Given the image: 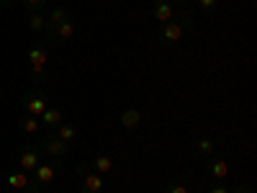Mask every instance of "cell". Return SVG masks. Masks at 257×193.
I'll return each instance as SVG.
<instances>
[{
  "label": "cell",
  "mask_w": 257,
  "mask_h": 193,
  "mask_svg": "<svg viewBox=\"0 0 257 193\" xmlns=\"http://www.w3.org/2000/svg\"><path fill=\"white\" fill-rule=\"evenodd\" d=\"M193 26V18H183V21H170V24H162L160 29V44L167 47V44H173V41H180V36L185 34V29Z\"/></svg>",
  "instance_id": "obj_1"
},
{
  "label": "cell",
  "mask_w": 257,
  "mask_h": 193,
  "mask_svg": "<svg viewBox=\"0 0 257 193\" xmlns=\"http://www.w3.org/2000/svg\"><path fill=\"white\" fill-rule=\"evenodd\" d=\"M47 109H49V106H47V95L41 93V90L26 93V114H29V116H36V119H39Z\"/></svg>",
  "instance_id": "obj_2"
},
{
  "label": "cell",
  "mask_w": 257,
  "mask_h": 193,
  "mask_svg": "<svg viewBox=\"0 0 257 193\" xmlns=\"http://www.w3.org/2000/svg\"><path fill=\"white\" fill-rule=\"evenodd\" d=\"M6 180H8L11 188H18V190H31V193H39L41 190V185L36 180H31L26 173H8Z\"/></svg>",
  "instance_id": "obj_3"
},
{
  "label": "cell",
  "mask_w": 257,
  "mask_h": 193,
  "mask_svg": "<svg viewBox=\"0 0 257 193\" xmlns=\"http://www.w3.org/2000/svg\"><path fill=\"white\" fill-rule=\"evenodd\" d=\"M54 178H57V165H54V162H39V165H36L34 180H36L39 185H49Z\"/></svg>",
  "instance_id": "obj_4"
},
{
  "label": "cell",
  "mask_w": 257,
  "mask_h": 193,
  "mask_svg": "<svg viewBox=\"0 0 257 193\" xmlns=\"http://www.w3.org/2000/svg\"><path fill=\"white\" fill-rule=\"evenodd\" d=\"M41 147H44V152L49 157H62V155H67V149H70V144L64 139H59V137H47L44 142H41Z\"/></svg>",
  "instance_id": "obj_5"
},
{
  "label": "cell",
  "mask_w": 257,
  "mask_h": 193,
  "mask_svg": "<svg viewBox=\"0 0 257 193\" xmlns=\"http://www.w3.org/2000/svg\"><path fill=\"white\" fill-rule=\"evenodd\" d=\"M29 59H31V75L34 80H39L41 75H44V64H47V52L41 49V47H34L29 52Z\"/></svg>",
  "instance_id": "obj_6"
},
{
  "label": "cell",
  "mask_w": 257,
  "mask_h": 193,
  "mask_svg": "<svg viewBox=\"0 0 257 193\" xmlns=\"http://www.w3.org/2000/svg\"><path fill=\"white\" fill-rule=\"evenodd\" d=\"M18 165H21V170H24V173H34L36 165H39L36 149H34V147H26L24 152H21V157H18Z\"/></svg>",
  "instance_id": "obj_7"
},
{
  "label": "cell",
  "mask_w": 257,
  "mask_h": 193,
  "mask_svg": "<svg viewBox=\"0 0 257 193\" xmlns=\"http://www.w3.org/2000/svg\"><path fill=\"white\" fill-rule=\"evenodd\" d=\"M152 13H155V18L160 21V24H170V21H173V16H175L173 6H170L167 0H155V6H152Z\"/></svg>",
  "instance_id": "obj_8"
},
{
  "label": "cell",
  "mask_w": 257,
  "mask_h": 193,
  "mask_svg": "<svg viewBox=\"0 0 257 193\" xmlns=\"http://www.w3.org/2000/svg\"><path fill=\"white\" fill-rule=\"evenodd\" d=\"M100 190H103V178L98 173L82 175V193H100Z\"/></svg>",
  "instance_id": "obj_9"
},
{
  "label": "cell",
  "mask_w": 257,
  "mask_h": 193,
  "mask_svg": "<svg viewBox=\"0 0 257 193\" xmlns=\"http://www.w3.org/2000/svg\"><path fill=\"white\" fill-rule=\"evenodd\" d=\"M64 18H67V11H64V8H54V11L49 13V18H47V26H44V31H47L49 36H54L57 26L62 24Z\"/></svg>",
  "instance_id": "obj_10"
},
{
  "label": "cell",
  "mask_w": 257,
  "mask_h": 193,
  "mask_svg": "<svg viewBox=\"0 0 257 193\" xmlns=\"http://www.w3.org/2000/svg\"><path fill=\"white\" fill-rule=\"evenodd\" d=\"M139 121H142V111H139V109H126V111L118 116V124H121L123 129H134V126H139Z\"/></svg>",
  "instance_id": "obj_11"
},
{
  "label": "cell",
  "mask_w": 257,
  "mask_h": 193,
  "mask_svg": "<svg viewBox=\"0 0 257 193\" xmlns=\"http://www.w3.org/2000/svg\"><path fill=\"white\" fill-rule=\"evenodd\" d=\"M208 175H211L213 180H224V178L229 175V165H226V160H213V162L208 165Z\"/></svg>",
  "instance_id": "obj_12"
},
{
  "label": "cell",
  "mask_w": 257,
  "mask_h": 193,
  "mask_svg": "<svg viewBox=\"0 0 257 193\" xmlns=\"http://www.w3.org/2000/svg\"><path fill=\"white\" fill-rule=\"evenodd\" d=\"M75 36V24L70 18H64L62 24L57 26V31H54V39H59V41H70Z\"/></svg>",
  "instance_id": "obj_13"
},
{
  "label": "cell",
  "mask_w": 257,
  "mask_h": 193,
  "mask_svg": "<svg viewBox=\"0 0 257 193\" xmlns=\"http://www.w3.org/2000/svg\"><path fill=\"white\" fill-rule=\"evenodd\" d=\"M39 121L44 124V126H49V129H54V126H59V124H62V114H59L57 109H47L44 114L39 116Z\"/></svg>",
  "instance_id": "obj_14"
},
{
  "label": "cell",
  "mask_w": 257,
  "mask_h": 193,
  "mask_svg": "<svg viewBox=\"0 0 257 193\" xmlns=\"http://www.w3.org/2000/svg\"><path fill=\"white\" fill-rule=\"evenodd\" d=\"M93 167H95V173H98V175L111 173V170H113V160H111L108 155H98V157L93 160Z\"/></svg>",
  "instance_id": "obj_15"
},
{
  "label": "cell",
  "mask_w": 257,
  "mask_h": 193,
  "mask_svg": "<svg viewBox=\"0 0 257 193\" xmlns=\"http://www.w3.org/2000/svg\"><path fill=\"white\" fill-rule=\"evenodd\" d=\"M39 126H41V121H39L36 116H29V114H26L24 119H21V129H24L26 134H36Z\"/></svg>",
  "instance_id": "obj_16"
},
{
  "label": "cell",
  "mask_w": 257,
  "mask_h": 193,
  "mask_svg": "<svg viewBox=\"0 0 257 193\" xmlns=\"http://www.w3.org/2000/svg\"><path fill=\"white\" fill-rule=\"evenodd\" d=\"M57 137L59 139H64V142H72L75 137H77V126H72V124H59V132H57Z\"/></svg>",
  "instance_id": "obj_17"
},
{
  "label": "cell",
  "mask_w": 257,
  "mask_h": 193,
  "mask_svg": "<svg viewBox=\"0 0 257 193\" xmlns=\"http://www.w3.org/2000/svg\"><path fill=\"white\" fill-rule=\"evenodd\" d=\"M44 26H47V18L39 16V11L29 13V29H31V31H44Z\"/></svg>",
  "instance_id": "obj_18"
},
{
  "label": "cell",
  "mask_w": 257,
  "mask_h": 193,
  "mask_svg": "<svg viewBox=\"0 0 257 193\" xmlns=\"http://www.w3.org/2000/svg\"><path fill=\"white\" fill-rule=\"evenodd\" d=\"M198 152H201V155H213V142L206 139V137L198 139Z\"/></svg>",
  "instance_id": "obj_19"
},
{
  "label": "cell",
  "mask_w": 257,
  "mask_h": 193,
  "mask_svg": "<svg viewBox=\"0 0 257 193\" xmlns=\"http://www.w3.org/2000/svg\"><path fill=\"white\" fill-rule=\"evenodd\" d=\"M24 3H26V8L34 13V11H39L41 6H44V0H24Z\"/></svg>",
  "instance_id": "obj_20"
},
{
  "label": "cell",
  "mask_w": 257,
  "mask_h": 193,
  "mask_svg": "<svg viewBox=\"0 0 257 193\" xmlns=\"http://www.w3.org/2000/svg\"><path fill=\"white\" fill-rule=\"evenodd\" d=\"M198 6L203 11H213V8H216V0H198Z\"/></svg>",
  "instance_id": "obj_21"
},
{
  "label": "cell",
  "mask_w": 257,
  "mask_h": 193,
  "mask_svg": "<svg viewBox=\"0 0 257 193\" xmlns=\"http://www.w3.org/2000/svg\"><path fill=\"white\" fill-rule=\"evenodd\" d=\"M167 193H190V190H188L185 185H170V188H167Z\"/></svg>",
  "instance_id": "obj_22"
},
{
  "label": "cell",
  "mask_w": 257,
  "mask_h": 193,
  "mask_svg": "<svg viewBox=\"0 0 257 193\" xmlns=\"http://www.w3.org/2000/svg\"><path fill=\"white\" fill-rule=\"evenodd\" d=\"M208 193H229V190H226V188H224V185H213V188H211V190H208Z\"/></svg>",
  "instance_id": "obj_23"
},
{
  "label": "cell",
  "mask_w": 257,
  "mask_h": 193,
  "mask_svg": "<svg viewBox=\"0 0 257 193\" xmlns=\"http://www.w3.org/2000/svg\"><path fill=\"white\" fill-rule=\"evenodd\" d=\"M229 193H252V188H249V185H242V188H237V190H229Z\"/></svg>",
  "instance_id": "obj_24"
},
{
  "label": "cell",
  "mask_w": 257,
  "mask_h": 193,
  "mask_svg": "<svg viewBox=\"0 0 257 193\" xmlns=\"http://www.w3.org/2000/svg\"><path fill=\"white\" fill-rule=\"evenodd\" d=\"M0 3H11V0H0Z\"/></svg>",
  "instance_id": "obj_25"
},
{
  "label": "cell",
  "mask_w": 257,
  "mask_h": 193,
  "mask_svg": "<svg viewBox=\"0 0 257 193\" xmlns=\"http://www.w3.org/2000/svg\"><path fill=\"white\" fill-rule=\"evenodd\" d=\"M180 3H185V0H180Z\"/></svg>",
  "instance_id": "obj_26"
}]
</instances>
